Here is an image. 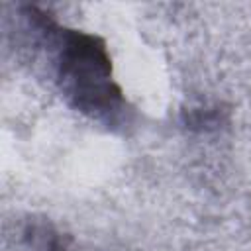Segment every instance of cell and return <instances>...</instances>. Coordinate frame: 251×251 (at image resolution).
I'll use <instances>...</instances> for the list:
<instances>
[{
  "label": "cell",
  "instance_id": "6da1fadb",
  "mask_svg": "<svg viewBox=\"0 0 251 251\" xmlns=\"http://www.w3.org/2000/svg\"><path fill=\"white\" fill-rule=\"evenodd\" d=\"M59 78L73 106L92 118L118 116L122 90L112 80V67L104 43L88 33H65L59 53Z\"/></svg>",
  "mask_w": 251,
  "mask_h": 251
}]
</instances>
